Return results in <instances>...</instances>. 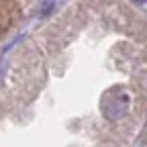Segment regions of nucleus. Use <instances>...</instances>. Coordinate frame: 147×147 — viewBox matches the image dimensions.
<instances>
[{"label": "nucleus", "instance_id": "f257e3e1", "mask_svg": "<svg viewBox=\"0 0 147 147\" xmlns=\"http://www.w3.org/2000/svg\"><path fill=\"white\" fill-rule=\"evenodd\" d=\"M129 108V96L123 94V92H117V94L108 96L104 100V115L110 119V121H117L121 119Z\"/></svg>", "mask_w": 147, "mask_h": 147}]
</instances>
